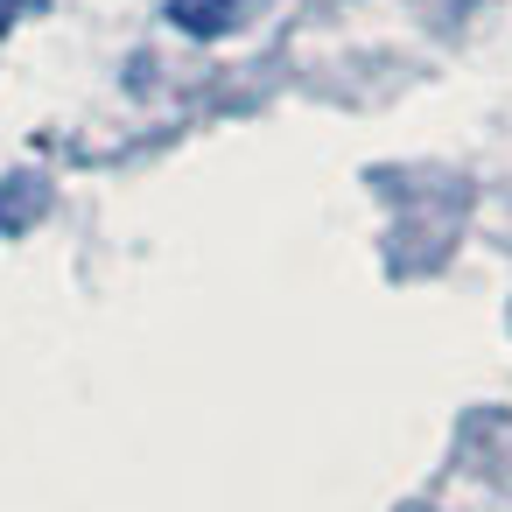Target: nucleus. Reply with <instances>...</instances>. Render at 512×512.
<instances>
[{"mask_svg": "<svg viewBox=\"0 0 512 512\" xmlns=\"http://www.w3.org/2000/svg\"><path fill=\"white\" fill-rule=\"evenodd\" d=\"M239 0H169V22L176 29H190V36H225V29H239Z\"/></svg>", "mask_w": 512, "mask_h": 512, "instance_id": "obj_1", "label": "nucleus"}, {"mask_svg": "<svg viewBox=\"0 0 512 512\" xmlns=\"http://www.w3.org/2000/svg\"><path fill=\"white\" fill-rule=\"evenodd\" d=\"M29 8H36V0H0V36H8V29H15Z\"/></svg>", "mask_w": 512, "mask_h": 512, "instance_id": "obj_2", "label": "nucleus"}]
</instances>
